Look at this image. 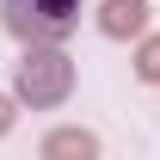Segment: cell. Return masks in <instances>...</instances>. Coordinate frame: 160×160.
Instances as JSON below:
<instances>
[{"label": "cell", "instance_id": "1", "mask_svg": "<svg viewBox=\"0 0 160 160\" xmlns=\"http://www.w3.org/2000/svg\"><path fill=\"white\" fill-rule=\"evenodd\" d=\"M12 99L31 111H56L74 99V56L62 43H31L12 62Z\"/></svg>", "mask_w": 160, "mask_h": 160}, {"label": "cell", "instance_id": "2", "mask_svg": "<svg viewBox=\"0 0 160 160\" xmlns=\"http://www.w3.org/2000/svg\"><path fill=\"white\" fill-rule=\"evenodd\" d=\"M0 25L6 37L31 49V43H62L80 25V0H0Z\"/></svg>", "mask_w": 160, "mask_h": 160}, {"label": "cell", "instance_id": "3", "mask_svg": "<svg viewBox=\"0 0 160 160\" xmlns=\"http://www.w3.org/2000/svg\"><path fill=\"white\" fill-rule=\"evenodd\" d=\"M148 0H99V12H92V25H99V37H111V43H136V37H148Z\"/></svg>", "mask_w": 160, "mask_h": 160}, {"label": "cell", "instance_id": "4", "mask_svg": "<svg viewBox=\"0 0 160 160\" xmlns=\"http://www.w3.org/2000/svg\"><path fill=\"white\" fill-rule=\"evenodd\" d=\"M37 160H99V136L86 123H56L37 142Z\"/></svg>", "mask_w": 160, "mask_h": 160}, {"label": "cell", "instance_id": "5", "mask_svg": "<svg viewBox=\"0 0 160 160\" xmlns=\"http://www.w3.org/2000/svg\"><path fill=\"white\" fill-rule=\"evenodd\" d=\"M136 80L142 86H160V31L136 37Z\"/></svg>", "mask_w": 160, "mask_h": 160}, {"label": "cell", "instance_id": "6", "mask_svg": "<svg viewBox=\"0 0 160 160\" xmlns=\"http://www.w3.org/2000/svg\"><path fill=\"white\" fill-rule=\"evenodd\" d=\"M12 123H19V99L0 92V136H12Z\"/></svg>", "mask_w": 160, "mask_h": 160}]
</instances>
